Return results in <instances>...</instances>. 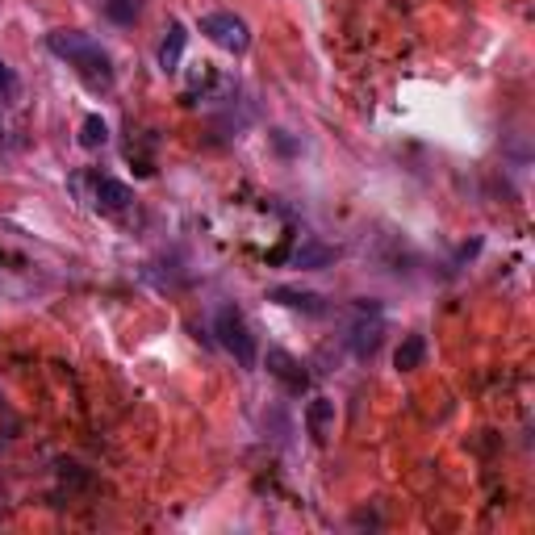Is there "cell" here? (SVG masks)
<instances>
[{
  "mask_svg": "<svg viewBox=\"0 0 535 535\" xmlns=\"http://www.w3.org/2000/svg\"><path fill=\"white\" fill-rule=\"evenodd\" d=\"M427 360V339L423 335H406L398 343V352H393V368L398 372H414V368H423Z\"/></svg>",
  "mask_w": 535,
  "mask_h": 535,
  "instance_id": "obj_10",
  "label": "cell"
},
{
  "mask_svg": "<svg viewBox=\"0 0 535 535\" xmlns=\"http://www.w3.org/2000/svg\"><path fill=\"white\" fill-rule=\"evenodd\" d=\"M201 34L214 46H222V51H230V55H243L251 46V26L239 13H205L201 17Z\"/></svg>",
  "mask_w": 535,
  "mask_h": 535,
  "instance_id": "obj_3",
  "label": "cell"
},
{
  "mask_svg": "<svg viewBox=\"0 0 535 535\" xmlns=\"http://www.w3.org/2000/svg\"><path fill=\"white\" fill-rule=\"evenodd\" d=\"M92 201H97L101 214H122V209H130L134 193H130V184H122V180L97 176V180H92Z\"/></svg>",
  "mask_w": 535,
  "mask_h": 535,
  "instance_id": "obj_5",
  "label": "cell"
},
{
  "mask_svg": "<svg viewBox=\"0 0 535 535\" xmlns=\"http://www.w3.org/2000/svg\"><path fill=\"white\" fill-rule=\"evenodd\" d=\"M0 510H5V485H0Z\"/></svg>",
  "mask_w": 535,
  "mask_h": 535,
  "instance_id": "obj_15",
  "label": "cell"
},
{
  "mask_svg": "<svg viewBox=\"0 0 535 535\" xmlns=\"http://www.w3.org/2000/svg\"><path fill=\"white\" fill-rule=\"evenodd\" d=\"M276 306H289V310H301V314H327V306H322V297L310 293V289H289V285H276L268 293Z\"/></svg>",
  "mask_w": 535,
  "mask_h": 535,
  "instance_id": "obj_7",
  "label": "cell"
},
{
  "mask_svg": "<svg viewBox=\"0 0 535 535\" xmlns=\"http://www.w3.org/2000/svg\"><path fill=\"white\" fill-rule=\"evenodd\" d=\"M268 372L276 381H285V389H293V393L306 389V372H301V364L289 352H281V347H272L268 352Z\"/></svg>",
  "mask_w": 535,
  "mask_h": 535,
  "instance_id": "obj_6",
  "label": "cell"
},
{
  "mask_svg": "<svg viewBox=\"0 0 535 535\" xmlns=\"http://www.w3.org/2000/svg\"><path fill=\"white\" fill-rule=\"evenodd\" d=\"M105 17L113 26H134L143 17V0H105Z\"/></svg>",
  "mask_w": 535,
  "mask_h": 535,
  "instance_id": "obj_13",
  "label": "cell"
},
{
  "mask_svg": "<svg viewBox=\"0 0 535 535\" xmlns=\"http://www.w3.org/2000/svg\"><path fill=\"white\" fill-rule=\"evenodd\" d=\"M381 335H385V318H381V306H372V301H360L356 306V322H352V352L360 360H372L381 347Z\"/></svg>",
  "mask_w": 535,
  "mask_h": 535,
  "instance_id": "obj_4",
  "label": "cell"
},
{
  "mask_svg": "<svg viewBox=\"0 0 535 535\" xmlns=\"http://www.w3.org/2000/svg\"><path fill=\"white\" fill-rule=\"evenodd\" d=\"M293 268H306V272H314V268H327V264H335V247H322V243H301L293 255Z\"/></svg>",
  "mask_w": 535,
  "mask_h": 535,
  "instance_id": "obj_11",
  "label": "cell"
},
{
  "mask_svg": "<svg viewBox=\"0 0 535 535\" xmlns=\"http://www.w3.org/2000/svg\"><path fill=\"white\" fill-rule=\"evenodd\" d=\"M184 46H189V34H184L180 21H172V26L164 30V42H159V67H164V72H180Z\"/></svg>",
  "mask_w": 535,
  "mask_h": 535,
  "instance_id": "obj_9",
  "label": "cell"
},
{
  "mask_svg": "<svg viewBox=\"0 0 535 535\" xmlns=\"http://www.w3.org/2000/svg\"><path fill=\"white\" fill-rule=\"evenodd\" d=\"M13 92H17V72H13L5 59H0V101H9Z\"/></svg>",
  "mask_w": 535,
  "mask_h": 535,
  "instance_id": "obj_14",
  "label": "cell"
},
{
  "mask_svg": "<svg viewBox=\"0 0 535 535\" xmlns=\"http://www.w3.org/2000/svg\"><path fill=\"white\" fill-rule=\"evenodd\" d=\"M214 335H218V343L226 347V352L235 356L239 368H255V360H260V347H255V335L247 327V318L235 306H222L214 314Z\"/></svg>",
  "mask_w": 535,
  "mask_h": 535,
  "instance_id": "obj_2",
  "label": "cell"
},
{
  "mask_svg": "<svg viewBox=\"0 0 535 535\" xmlns=\"http://www.w3.org/2000/svg\"><path fill=\"white\" fill-rule=\"evenodd\" d=\"M105 143H109L105 118H101V113H88V118L80 122V147H84V151H101Z\"/></svg>",
  "mask_w": 535,
  "mask_h": 535,
  "instance_id": "obj_12",
  "label": "cell"
},
{
  "mask_svg": "<svg viewBox=\"0 0 535 535\" xmlns=\"http://www.w3.org/2000/svg\"><path fill=\"white\" fill-rule=\"evenodd\" d=\"M46 51L59 55L67 67H76L88 88H97V92L113 88V59L97 38H88L80 30H55V34H46Z\"/></svg>",
  "mask_w": 535,
  "mask_h": 535,
  "instance_id": "obj_1",
  "label": "cell"
},
{
  "mask_svg": "<svg viewBox=\"0 0 535 535\" xmlns=\"http://www.w3.org/2000/svg\"><path fill=\"white\" fill-rule=\"evenodd\" d=\"M306 427H310V435L318 439V444H327V439L335 435V402L331 398H314L306 406Z\"/></svg>",
  "mask_w": 535,
  "mask_h": 535,
  "instance_id": "obj_8",
  "label": "cell"
}]
</instances>
